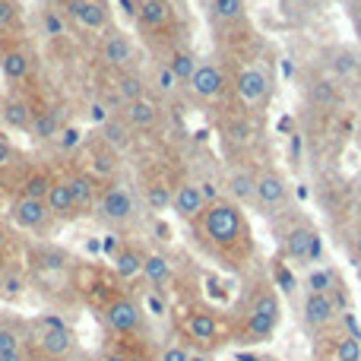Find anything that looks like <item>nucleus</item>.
Here are the masks:
<instances>
[{"label":"nucleus","instance_id":"obj_1","mask_svg":"<svg viewBox=\"0 0 361 361\" xmlns=\"http://www.w3.org/2000/svg\"><path fill=\"white\" fill-rule=\"evenodd\" d=\"M200 225H203V235L209 238L212 244H219L222 250L235 247V244L241 241V235L247 238V222H244L241 209H238L231 200H222V197L206 206V212L200 216Z\"/></svg>","mask_w":361,"mask_h":361},{"label":"nucleus","instance_id":"obj_2","mask_svg":"<svg viewBox=\"0 0 361 361\" xmlns=\"http://www.w3.org/2000/svg\"><path fill=\"white\" fill-rule=\"evenodd\" d=\"M99 216L108 219V222H130L133 212H137V203H133V193L127 184H108L102 187V197H99Z\"/></svg>","mask_w":361,"mask_h":361},{"label":"nucleus","instance_id":"obj_3","mask_svg":"<svg viewBox=\"0 0 361 361\" xmlns=\"http://www.w3.org/2000/svg\"><path fill=\"white\" fill-rule=\"evenodd\" d=\"M231 86H235V95L241 105H263L269 95V80L267 73H263L260 67H238L235 80H231Z\"/></svg>","mask_w":361,"mask_h":361},{"label":"nucleus","instance_id":"obj_4","mask_svg":"<svg viewBox=\"0 0 361 361\" xmlns=\"http://www.w3.org/2000/svg\"><path fill=\"white\" fill-rule=\"evenodd\" d=\"M140 320H143V311H140L137 301L130 298H111L105 307V324L111 333L118 336H130V333L140 330Z\"/></svg>","mask_w":361,"mask_h":361},{"label":"nucleus","instance_id":"obj_5","mask_svg":"<svg viewBox=\"0 0 361 361\" xmlns=\"http://www.w3.org/2000/svg\"><path fill=\"white\" fill-rule=\"evenodd\" d=\"M102 61L108 63V67L114 70H127L133 61V54H137V48H133V38L127 35V32L121 29H108L105 35H102V48H99Z\"/></svg>","mask_w":361,"mask_h":361},{"label":"nucleus","instance_id":"obj_6","mask_svg":"<svg viewBox=\"0 0 361 361\" xmlns=\"http://www.w3.org/2000/svg\"><path fill=\"white\" fill-rule=\"evenodd\" d=\"M187 89H190L197 99H203V102L219 99V95L225 92V73H222V67H216V63H209V61L197 63V70H193Z\"/></svg>","mask_w":361,"mask_h":361},{"label":"nucleus","instance_id":"obj_7","mask_svg":"<svg viewBox=\"0 0 361 361\" xmlns=\"http://www.w3.org/2000/svg\"><path fill=\"white\" fill-rule=\"evenodd\" d=\"M336 298L333 295H320V292H307L301 301V314H305V324L311 330H326V326L336 320Z\"/></svg>","mask_w":361,"mask_h":361},{"label":"nucleus","instance_id":"obj_8","mask_svg":"<svg viewBox=\"0 0 361 361\" xmlns=\"http://www.w3.org/2000/svg\"><path fill=\"white\" fill-rule=\"evenodd\" d=\"M10 219L19 225V228L38 231V228H44V222H48V219H54V216H51V209H48V203H44V200L19 197V200H13V206H10Z\"/></svg>","mask_w":361,"mask_h":361},{"label":"nucleus","instance_id":"obj_9","mask_svg":"<svg viewBox=\"0 0 361 361\" xmlns=\"http://www.w3.org/2000/svg\"><path fill=\"white\" fill-rule=\"evenodd\" d=\"M171 206H175L180 219H200L209 203L203 197L200 180H180V184H175V193H171Z\"/></svg>","mask_w":361,"mask_h":361},{"label":"nucleus","instance_id":"obj_10","mask_svg":"<svg viewBox=\"0 0 361 361\" xmlns=\"http://www.w3.org/2000/svg\"><path fill=\"white\" fill-rule=\"evenodd\" d=\"M67 13L89 32H108V6L105 0H67Z\"/></svg>","mask_w":361,"mask_h":361},{"label":"nucleus","instance_id":"obj_11","mask_svg":"<svg viewBox=\"0 0 361 361\" xmlns=\"http://www.w3.org/2000/svg\"><path fill=\"white\" fill-rule=\"evenodd\" d=\"M67 187H70V193H73L76 212H92L95 206H99L102 187H99V178H92L89 171H70Z\"/></svg>","mask_w":361,"mask_h":361},{"label":"nucleus","instance_id":"obj_12","mask_svg":"<svg viewBox=\"0 0 361 361\" xmlns=\"http://www.w3.org/2000/svg\"><path fill=\"white\" fill-rule=\"evenodd\" d=\"M317 238V228L314 225H295V228L286 231V257L295 263V267H311V244Z\"/></svg>","mask_w":361,"mask_h":361},{"label":"nucleus","instance_id":"obj_13","mask_svg":"<svg viewBox=\"0 0 361 361\" xmlns=\"http://www.w3.org/2000/svg\"><path fill=\"white\" fill-rule=\"evenodd\" d=\"M133 16L143 29H165V25L175 23V4L171 0H137L133 6Z\"/></svg>","mask_w":361,"mask_h":361},{"label":"nucleus","instance_id":"obj_14","mask_svg":"<svg viewBox=\"0 0 361 361\" xmlns=\"http://www.w3.org/2000/svg\"><path fill=\"white\" fill-rule=\"evenodd\" d=\"M254 200L263 206V209H279V206L288 200L286 178H282L279 171H263V175H257V197Z\"/></svg>","mask_w":361,"mask_h":361},{"label":"nucleus","instance_id":"obj_15","mask_svg":"<svg viewBox=\"0 0 361 361\" xmlns=\"http://www.w3.org/2000/svg\"><path fill=\"white\" fill-rule=\"evenodd\" d=\"M35 343H38V349H42V355L63 358L73 349V333H70V326H38Z\"/></svg>","mask_w":361,"mask_h":361},{"label":"nucleus","instance_id":"obj_16","mask_svg":"<svg viewBox=\"0 0 361 361\" xmlns=\"http://www.w3.org/2000/svg\"><path fill=\"white\" fill-rule=\"evenodd\" d=\"M44 203H48V209L54 219H67L70 222L73 216H80V212H76V203H73V193H70V187H67V178H54Z\"/></svg>","mask_w":361,"mask_h":361},{"label":"nucleus","instance_id":"obj_17","mask_svg":"<svg viewBox=\"0 0 361 361\" xmlns=\"http://www.w3.org/2000/svg\"><path fill=\"white\" fill-rule=\"evenodd\" d=\"M203 10L212 25H231L238 19H244L247 0H203Z\"/></svg>","mask_w":361,"mask_h":361},{"label":"nucleus","instance_id":"obj_18","mask_svg":"<svg viewBox=\"0 0 361 361\" xmlns=\"http://www.w3.org/2000/svg\"><path fill=\"white\" fill-rule=\"evenodd\" d=\"M184 333L193 343H212L219 336V320L209 311H190L184 317Z\"/></svg>","mask_w":361,"mask_h":361},{"label":"nucleus","instance_id":"obj_19","mask_svg":"<svg viewBox=\"0 0 361 361\" xmlns=\"http://www.w3.org/2000/svg\"><path fill=\"white\" fill-rule=\"evenodd\" d=\"M114 99L130 105L137 99H146V76L137 70H118L114 76Z\"/></svg>","mask_w":361,"mask_h":361},{"label":"nucleus","instance_id":"obj_20","mask_svg":"<svg viewBox=\"0 0 361 361\" xmlns=\"http://www.w3.org/2000/svg\"><path fill=\"white\" fill-rule=\"evenodd\" d=\"M124 118L137 130H152L159 124V105L152 99H137L130 105H124Z\"/></svg>","mask_w":361,"mask_h":361},{"label":"nucleus","instance_id":"obj_21","mask_svg":"<svg viewBox=\"0 0 361 361\" xmlns=\"http://www.w3.org/2000/svg\"><path fill=\"white\" fill-rule=\"evenodd\" d=\"M4 124L6 127H13V130H29L32 127V118H35V111H32V105L25 99H16V95H13V99H6L4 102Z\"/></svg>","mask_w":361,"mask_h":361},{"label":"nucleus","instance_id":"obj_22","mask_svg":"<svg viewBox=\"0 0 361 361\" xmlns=\"http://www.w3.org/2000/svg\"><path fill=\"white\" fill-rule=\"evenodd\" d=\"M276 324L279 317H269V314H260V311H250L247 314V324H244V343H263L276 333Z\"/></svg>","mask_w":361,"mask_h":361},{"label":"nucleus","instance_id":"obj_23","mask_svg":"<svg viewBox=\"0 0 361 361\" xmlns=\"http://www.w3.org/2000/svg\"><path fill=\"white\" fill-rule=\"evenodd\" d=\"M29 54H25L23 48H10L4 51V57H0V70H4V76L10 82H23L25 76H29Z\"/></svg>","mask_w":361,"mask_h":361},{"label":"nucleus","instance_id":"obj_24","mask_svg":"<svg viewBox=\"0 0 361 361\" xmlns=\"http://www.w3.org/2000/svg\"><path fill=\"white\" fill-rule=\"evenodd\" d=\"M143 257L146 254H140L137 247H118V254L111 257L118 279H133V276L143 273Z\"/></svg>","mask_w":361,"mask_h":361},{"label":"nucleus","instance_id":"obj_25","mask_svg":"<svg viewBox=\"0 0 361 361\" xmlns=\"http://www.w3.org/2000/svg\"><path fill=\"white\" fill-rule=\"evenodd\" d=\"M228 190L235 200H241V203H250V200L257 197V175L250 169H235L228 175Z\"/></svg>","mask_w":361,"mask_h":361},{"label":"nucleus","instance_id":"obj_26","mask_svg":"<svg viewBox=\"0 0 361 361\" xmlns=\"http://www.w3.org/2000/svg\"><path fill=\"white\" fill-rule=\"evenodd\" d=\"M32 137L35 140H44V143H51V140L61 137V118H57V111H35V118H32Z\"/></svg>","mask_w":361,"mask_h":361},{"label":"nucleus","instance_id":"obj_27","mask_svg":"<svg viewBox=\"0 0 361 361\" xmlns=\"http://www.w3.org/2000/svg\"><path fill=\"white\" fill-rule=\"evenodd\" d=\"M143 276L152 286H165L171 279V260L165 254H146L143 257Z\"/></svg>","mask_w":361,"mask_h":361},{"label":"nucleus","instance_id":"obj_28","mask_svg":"<svg viewBox=\"0 0 361 361\" xmlns=\"http://www.w3.org/2000/svg\"><path fill=\"white\" fill-rule=\"evenodd\" d=\"M336 288H339V279L330 267H311V273H307V292L333 295Z\"/></svg>","mask_w":361,"mask_h":361},{"label":"nucleus","instance_id":"obj_29","mask_svg":"<svg viewBox=\"0 0 361 361\" xmlns=\"http://www.w3.org/2000/svg\"><path fill=\"white\" fill-rule=\"evenodd\" d=\"M169 67H171V73H175L180 82H190L193 70H197V57H193L190 51L178 48V51H171L169 54Z\"/></svg>","mask_w":361,"mask_h":361},{"label":"nucleus","instance_id":"obj_30","mask_svg":"<svg viewBox=\"0 0 361 361\" xmlns=\"http://www.w3.org/2000/svg\"><path fill=\"white\" fill-rule=\"evenodd\" d=\"M171 193H175V187H169L165 180H152L149 187H146V206L156 212L169 209L171 206Z\"/></svg>","mask_w":361,"mask_h":361},{"label":"nucleus","instance_id":"obj_31","mask_svg":"<svg viewBox=\"0 0 361 361\" xmlns=\"http://www.w3.org/2000/svg\"><path fill=\"white\" fill-rule=\"evenodd\" d=\"M51 184H54V178L44 175V171H35V175H29L23 180V193L19 197H32V200H44L51 190Z\"/></svg>","mask_w":361,"mask_h":361},{"label":"nucleus","instance_id":"obj_32","mask_svg":"<svg viewBox=\"0 0 361 361\" xmlns=\"http://www.w3.org/2000/svg\"><path fill=\"white\" fill-rule=\"evenodd\" d=\"M333 361H361V339L355 336V333H345V336L336 339Z\"/></svg>","mask_w":361,"mask_h":361},{"label":"nucleus","instance_id":"obj_33","mask_svg":"<svg viewBox=\"0 0 361 361\" xmlns=\"http://www.w3.org/2000/svg\"><path fill=\"white\" fill-rule=\"evenodd\" d=\"M333 70H336L339 76H355L361 70V57L349 48H336L333 51Z\"/></svg>","mask_w":361,"mask_h":361},{"label":"nucleus","instance_id":"obj_34","mask_svg":"<svg viewBox=\"0 0 361 361\" xmlns=\"http://www.w3.org/2000/svg\"><path fill=\"white\" fill-rule=\"evenodd\" d=\"M13 352H23V339H19V330L10 324H0V358L13 355Z\"/></svg>","mask_w":361,"mask_h":361},{"label":"nucleus","instance_id":"obj_35","mask_svg":"<svg viewBox=\"0 0 361 361\" xmlns=\"http://www.w3.org/2000/svg\"><path fill=\"white\" fill-rule=\"evenodd\" d=\"M114 162H118V156H114L111 149L95 152V162H92V171H89V175H92V178H99V175H111V171H114Z\"/></svg>","mask_w":361,"mask_h":361},{"label":"nucleus","instance_id":"obj_36","mask_svg":"<svg viewBox=\"0 0 361 361\" xmlns=\"http://www.w3.org/2000/svg\"><path fill=\"white\" fill-rule=\"evenodd\" d=\"M178 82H180V80H178L175 73H171L169 63H162V67H159V73H156V89H159V92H175Z\"/></svg>","mask_w":361,"mask_h":361},{"label":"nucleus","instance_id":"obj_37","mask_svg":"<svg viewBox=\"0 0 361 361\" xmlns=\"http://www.w3.org/2000/svg\"><path fill=\"white\" fill-rule=\"evenodd\" d=\"M19 19V4L16 0H0V29H10Z\"/></svg>","mask_w":361,"mask_h":361},{"label":"nucleus","instance_id":"obj_38","mask_svg":"<svg viewBox=\"0 0 361 361\" xmlns=\"http://www.w3.org/2000/svg\"><path fill=\"white\" fill-rule=\"evenodd\" d=\"M80 143H82V137H80V130H76V127H67V130H61V137H57V146H61L63 152L76 149Z\"/></svg>","mask_w":361,"mask_h":361},{"label":"nucleus","instance_id":"obj_39","mask_svg":"<svg viewBox=\"0 0 361 361\" xmlns=\"http://www.w3.org/2000/svg\"><path fill=\"white\" fill-rule=\"evenodd\" d=\"M187 358H190V352H187L180 343H171V345H165V352L159 361H187Z\"/></svg>","mask_w":361,"mask_h":361},{"label":"nucleus","instance_id":"obj_40","mask_svg":"<svg viewBox=\"0 0 361 361\" xmlns=\"http://www.w3.org/2000/svg\"><path fill=\"white\" fill-rule=\"evenodd\" d=\"M13 159H16V149H13V143L6 137H0V169H6Z\"/></svg>","mask_w":361,"mask_h":361},{"label":"nucleus","instance_id":"obj_41","mask_svg":"<svg viewBox=\"0 0 361 361\" xmlns=\"http://www.w3.org/2000/svg\"><path fill=\"white\" fill-rule=\"evenodd\" d=\"M228 137L231 140H247L250 137V124L247 121H235V124L228 127Z\"/></svg>","mask_w":361,"mask_h":361},{"label":"nucleus","instance_id":"obj_42","mask_svg":"<svg viewBox=\"0 0 361 361\" xmlns=\"http://www.w3.org/2000/svg\"><path fill=\"white\" fill-rule=\"evenodd\" d=\"M0 288H4L6 295H19L23 292V279H19V276H6V279L0 282Z\"/></svg>","mask_w":361,"mask_h":361},{"label":"nucleus","instance_id":"obj_43","mask_svg":"<svg viewBox=\"0 0 361 361\" xmlns=\"http://www.w3.org/2000/svg\"><path fill=\"white\" fill-rule=\"evenodd\" d=\"M276 279H279V286L286 288V292H292V288H295V279H292V276H288V269H286V267H279V269H276Z\"/></svg>","mask_w":361,"mask_h":361},{"label":"nucleus","instance_id":"obj_44","mask_svg":"<svg viewBox=\"0 0 361 361\" xmlns=\"http://www.w3.org/2000/svg\"><path fill=\"white\" fill-rule=\"evenodd\" d=\"M99 361H130L124 355V352H118V349H111V352H105V355H102Z\"/></svg>","mask_w":361,"mask_h":361},{"label":"nucleus","instance_id":"obj_45","mask_svg":"<svg viewBox=\"0 0 361 361\" xmlns=\"http://www.w3.org/2000/svg\"><path fill=\"white\" fill-rule=\"evenodd\" d=\"M352 250H355V257L361 260V225L355 228V238H352Z\"/></svg>","mask_w":361,"mask_h":361},{"label":"nucleus","instance_id":"obj_46","mask_svg":"<svg viewBox=\"0 0 361 361\" xmlns=\"http://www.w3.org/2000/svg\"><path fill=\"white\" fill-rule=\"evenodd\" d=\"M149 307H152V314H162V301L156 295H149Z\"/></svg>","mask_w":361,"mask_h":361},{"label":"nucleus","instance_id":"obj_47","mask_svg":"<svg viewBox=\"0 0 361 361\" xmlns=\"http://www.w3.org/2000/svg\"><path fill=\"white\" fill-rule=\"evenodd\" d=\"M187 361H212L209 355H206V352H190V358Z\"/></svg>","mask_w":361,"mask_h":361},{"label":"nucleus","instance_id":"obj_48","mask_svg":"<svg viewBox=\"0 0 361 361\" xmlns=\"http://www.w3.org/2000/svg\"><path fill=\"white\" fill-rule=\"evenodd\" d=\"M352 25H355V35H358V42H361V10L355 13V23H352Z\"/></svg>","mask_w":361,"mask_h":361},{"label":"nucleus","instance_id":"obj_49","mask_svg":"<svg viewBox=\"0 0 361 361\" xmlns=\"http://www.w3.org/2000/svg\"><path fill=\"white\" fill-rule=\"evenodd\" d=\"M0 361H23V352H13V355H4Z\"/></svg>","mask_w":361,"mask_h":361},{"label":"nucleus","instance_id":"obj_50","mask_svg":"<svg viewBox=\"0 0 361 361\" xmlns=\"http://www.w3.org/2000/svg\"><path fill=\"white\" fill-rule=\"evenodd\" d=\"M6 244V228H4V222H0V247Z\"/></svg>","mask_w":361,"mask_h":361},{"label":"nucleus","instance_id":"obj_51","mask_svg":"<svg viewBox=\"0 0 361 361\" xmlns=\"http://www.w3.org/2000/svg\"><path fill=\"white\" fill-rule=\"evenodd\" d=\"M4 197H6V184L0 180V203H4Z\"/></svg>","mask_w":361,"mask_h":361}]
</instances>
